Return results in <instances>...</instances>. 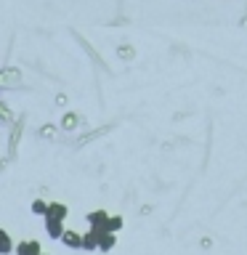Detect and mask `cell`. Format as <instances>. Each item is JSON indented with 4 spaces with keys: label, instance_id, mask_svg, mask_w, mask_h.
Wrapping results in <instances>:
<instances>
[{
    "label": "cell",
    "instance_id": "cell-6",
    "mask_svg": "<svg viewBox=\"0 0 247 255\" xmlns=\"http://www.w3.org/2000/svg\"><path fill=\"white\" fill-rule=\"evenodd\" d=\"M115 245H117V234H109V231H99V253L115 250Z\"/></svg>",
    "mask_w": 247,
    "mask_h": 255
},
{
    "label": "cell",
    "instance_id": "cell-1",
    "mask_svg": "<svg viewBox=\"0 0 247 255\" xmlns=\"http://www.w3.org/2000/svg\"><path fill=\"white\" fill-rule=\"evenodd\" d=\"M88 229H93V231H107V223H109V213L107 210H93V213H88Z\"/></svg>",
    "mask_w": 247,
    "mask_h": 255
},
{
    "label": "cell",
    "instance_id": "cell-8",
    "mask_svg": "<svg viewBox=\"0 0 247 255\" xmlns=\"http://www.w3.org/2000/svg\"><path fill=\"white\" fill-rule=\"evenodd\" d=\"M13 250H16V242L11 239V234L5 229H0V255H11Z\"/></svg>",
    "mask_w": 247,
    "mask_h": 255
},
{
    "label": "cell",
    "instance_id": "cell-3",
    "mask_svg": "<svg viewBox=\"0 0 247 255\" xmlns=\"http://www.w3.org/2000/svg\"><path fill=\"white\" fill-rule=\"evenodd\" d=\"M61 245L69 247V250H83V234L67 229V231H64V237H61Z\"/></svg>",
    "mask_w": 247,
    "mask_h": 255
},
{
    "label": "cell",
    "instance_id": "cell-2",
    "mask_svg": "<svg viewBox=\"0 0 247 255\" xmlns=\"http://www.w3.org/2000/svg\"><path fill=\"white\" fill-rule=\"evenodd\" d=\"M43 253V247H40L37 239H21V242H16V250L13 255H40Z\"/></svg>",
    "mask_w": 247,
    "mask_h": 255
},
{
    "label": "cell",
    "instance_id": "cell-5",
    "mask_svg": "<svg viewBox=\"0 0 247 255\" xmlns=\"http://www.w3.org/2000/svg\"><path fill=\"white\" fill-rule=\"evenodd\" d=\"M67 215H69V207L64 205V202H48V215L45 218H53V221H67Z\"/></svg>",
    "mask_w": 247,
    "mask_h": 255
},
{
    "label": "cell",
    "instance_id": "cell-11",
    "mask_svg": "<svg viewBox=\"0 0 247 255\" xmlns=\"http://www.w3.org/2000/svg\"><path fill=\"white\" fill-rule=\"evenodd\" d=\"M40 255H51V253H40Z\"/></svg>",
    "mask_w": 247,
    "mask_h": 255
},
{
    "label": "cell",
    "instance_id": "cell-9",
    "mask_svg": "<svg viewBox=\"0 0 247 255\" xmlns=\"http://www.w3.org/2000/svg\"><path fill=\"white\" fill-rule=\"evenodd\" d=\"M29 210H32V215H37V218H45V215H48V202L43 197H37V199H32Z\"/></svg>",
    "mask_w": 247,
    "mask_h": 255
},
{
    "label": "cell",
    "instance_id": "cell-7",
    "mask_svg": "<svg viewBox=\"0 0 247 255\" xmlns=\"http://www.w3.org/2000/svg\"><path fill=\"white\" fill-rule=\"evenodd\" d=\"M83 250H88V253L99 250V231H93V229L85 231V234H83Z\"/></svg>",
    "mask_w": 247,
    "mask_h": 255
},
{
    "label": "cell",
    "instance_id": "cell-10",
    "mask_svg": "<svg viewBox=\"0 0 247 255\" xmlns=\"http://www.w3.org/2000/svg\"><path fill=\"white\" fill-rule=\"evenodd\" d=\"M123 226H125L123 215H112V213H109V223H107V231H109V234H117Z\"/></svg>",
    "mask_w": 247,
    "mask_h": 255
},
{
    "label": "cell",
    "instance_id": "cell-4",
    "mask_svg": "<svg viewBox=\"0 0 247 255\" xmlns=\"http://www.w3.org/2000/svg\"><path fill=\"white\" fill-rule=\"evenodd\" d=\"M43 226H45V234L51 237V239H59V242H61L64 231H67L61 221H53V218H43Z\"/></svg>",
    "mask_w": 247,
    "mask_h": 255
}]
</instances>
